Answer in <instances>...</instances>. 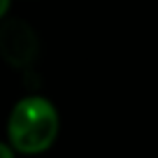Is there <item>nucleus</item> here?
<instances>
[{
	"mask_svg": "<svg viewBox=\"0 0 158 158\" xmlns=\"http://www.w3.org/2000/svg\"><path fill=\"white\" fill-rule=\"evenodd\" d=\"M0 54L14 68H23L37 54V37L23 21H2L0 28Z\"/></svg>",
	"mask_w": 158,
	"mask_h": 158,
	"instance_id": "2",
	"label": "nucleus"
},
{
	"mask_svg": "<svg viewBox=\"0 0 158 158\" xmlns=\"http://www.w3.org/2000/svg\"><path fill=\"white\" fill-rule=\"evenodd\" d=\"M0 158H19V153H16V149L12 147L10 142L5 139H0Z\"/></svg>",
	"mask_w": 158,
	"mask_h": 158,
	"instance_id": "3",
	"label": "nucleus"
},
{
	"mask_svg": "<svg viewBox=\"0 0 158 158\" xmlns=\"http://www.w3.org/2000/svg\"><path fill=\"white\" fill-rule=\"evenodd\" d=\"M60 135V112L51 98L42 93L21 95L12 105L5 123V137L19 156H42Z\"/></svg>",
	"mask_w": 158,
	"mask_h": 158,
	"instance_id": "1",
	"label": "nucleus"
},
{
	"mask_svg": "<svg viewBox=\"0 0 158 158\" xmlns=\"http://www.w3.org/2000/svg\"><path fill=\"white\" fill-rule=\"evenodd\" d=\"M12 2H14V0H0V23L7 21V16H10V12H12Z\"/></svg>",
	"mask_w": 158,
	"mask_h": 158,
	"instance_id": "4",
	"label": "nucleus"
}]
</instances>
